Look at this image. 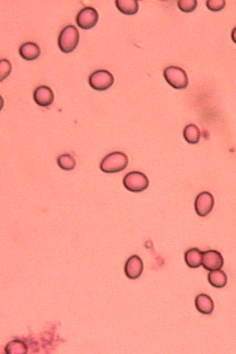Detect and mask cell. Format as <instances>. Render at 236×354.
<instances>
[{
  "label": "cell",
  "instance_id": "2",
  "mask_svg": "<svg viewBox=\"0 0 236 354\" xmlns=\"http://www.w3.org/2000/svg\"><path fill=\"white\" fill-rule=\"evenodd\" d=\"M79 42V32L74 25L64 27L59 36L60 50L65 53H71L77 48Z\"/></svg>",
  "mask_w": 236,
  "mask_h": 354
},
{
  "label": "cell",
  "instance_id": "9",
  "mask_svg": "<svg viewBox=\"0 0 236 354\" xmlns=\"http://www.w3.org/2000/svg\"><path fill=\"white\" fill-rule=\"evenodd\" d=\"M33 98L38 106L47 107L51 106L54 101V94L48 86H40L34 91Z\"/></svg>",
  "mask_w": 236,
  "mask_h": 354
},
{
  "label": "cell",
  "instance_id": "21",
  "mask_svg": "<svg viewBox=\"0 0 236 354\" xmlns=\"http://www.w3.org/2000/svg\"><path fill=\"white\" fill-rule=\"evenodd\" d=\"M231 36H232V41L236 44V27L232 30V35H231Z\"/></svg>",
  "mask_w": 236,
  "mask_h": 354
},
{
  "label": "cell",
  "instance_id": "18",
  "mask_svg": "<svg viewBox=\"0 0 236 354\" xmlns=\"http://www.w3.org/2000/svg\"><path fill=\"white\" fill-rule=\"evenodd\" d=\"M178 7L185 13L193 12L196 9V0H179L178 2Z\"/></svg>",
  "mask_w": 236,
  "mask_h": 354
},
{
  "label": "cell",
  "instance_id": "16",
  "mask_svg": "<svg viewBox=\"0 0 236 354\" xmlns=\"http://www.w3.org/2000/svg\"><path fill=\"white\" fill-rule=\"evenodd\" d=\"M183 135L186 141L190 144L198 143L201 137L200 129L194 124H189L185 128Z\"/></svg>",
  "mask_w": 236,
  "mask_h": 354
},
{
  "label": "cell",
  "instance_id": "14",
  "mask_svg": "<svg viewBox=\"0 0 236 354\" xmlns=\"http://www.w3.org/2000/svg\"><path fill=\"white\" fill-rule=\"evenodd\" d=\"M115 4L117 9L127 15H134L139 10L138 2L136 0H117Z\"/></svg>",
  "mask_w": 236,
  "mask_h": 354
},
{
  "label": "cell",
  "instance_id": "15",
  "mask_svg": "<svg viewBox=\"0 0 236 354\" xmlns=\"http://www.w3.org/2000/svg\"><path fill=\"white\" fill-rule=\"evenodd\" d=\"M208 281L213 287L223 288L227 283V274L221 269L211 271L208 274Z\"/></svg>",
  "mask_w": 236,
  "mask_h": 354
},
{
  "label": "cell",
  "instance_id": "7",
  "mask_svg": "<svg viewBox=\"0 0 236 354\" xmlns=\"http://www.w3.org/2000/svg\"><path fill=\"white\" fill-rule=\"evenodd\" d=\"M214 207V198L209 192H203L197 195L195 201V210L202 217L208 216Z\"/></svg>",
  "mask_w": 236,
  "mask_h": 354
},
{
  "label": "cell",
  "instance_id": "1",
  "mask_svg": "<svg viewBox=\"0 0 236 354\" xmlns=\"http://www.w3.org/2000/svg\"><path fill=\"white\" fill-rule=\"evenodd\" d=\"M129 160L123 152H112L105 156L102 161L100 169L105 173H117L122 171L128 166Z\"/></svg>",
  "mask_w": 236,
  "mask_h": 354
},
{
  "label": "cell",
  "instance_id": "19",
  "mask_svg": "<svg viewBox=\"0 0 236 354\" xmlns=\"http://www.w3.org/2000/svg\"><path fill=\"white\" fill-rule=\"evenodd\" d=\"M207 7L214 12L221 11L225 7L226 2L224 0H208L206 3Z\"/></svg>",
  "mask_w": 236,
  "mask_h": 354
},
{
  "label": "cell",
  "instance_id": "4",
  "mask_svg": "<svg viewBox=\"0 0 236 354\" xmlns=\"http://www.w3.org/2000/svg\"><path fill=\"white\" fill-rule=\"evenodd\" d=\"M114 76L109 71L99 69L95 71L89 77V84L94 90L104 91L114 84Z\"/></svg>",
  "mask_w": 236,
  "mask_h": 354
},
{
  "label": "cell",
  "instance_id": "6",
  "mask_svg": "<svg viewBox=\"0 0 236 354\" xmlns=\"http://www.w3.org/2000/svg\"><path fill=\"white\" fill-rule=\"evenodd\" d=\"M99 16L96 10L92 7H86L79 11L76 22L81 28L89 30L96 25Z\"/></svg>",
  "mask_w": 236,
  "mask_h": 354
},
{
  "label": "cell",
  "instance_id": "3",
  "mask_svg": "<svg viewBox=\"0 0 236 354\" xmlns=\"http://www.w3.org/2000/svg\"><path fill=\"white\" fill-rule=\"evenodd\" d=\"M164 77L169 85L177 90H183L188 86V77L182 68L176 66L166 67L164 70Z\"/></svg>",
  "mask_w": 236,
  "mask_h": 354
},
{
  "label": "cell",
  "instance_id": "17",
  "mask_svg": "<svg viewBox=\"0 0 236 354\" xmlns=\"http://www.w3.org/2000/svg\"><path fill=\"white\" fill-rule=\"evenodd\" d=\"M58 164L61 169L70 171L75 169L76 163L73 156L69 153H64L58 158Z\"/></svg>",
  "mask_w": 236,
  "mask_h": 354
},
{
  "label": "cell",
  "instance_id": "5",
  "mask_svg": "<svg viewBox=\"0 0 236 354\" xmlns=\"http://www.w3.org/2000/svg\"><path fill=\"white\" fill-rule=\"evenodd\" d=\"M149 185L148 177L143 173L132 171L125 176L124 185L129 191L139 193L143 191Z\"/></svg>",
  "mask_w": 236,
  "mask_h": 354
},
{
  "label": "cell",
  "instance_id": "8",
  "mask_svg": "<svg viewBox=\"0 0 236 354\" xmlns=\"http://www.w3.org/2000/svg\"><path fill=\"white\" fill-rule=\"evenodd\" d=\"M224 258L219 252L208 250L203 254V266L208 271H216L222 268Z\"/></svg>",
  "mask_w": 236,
  "mask_h": 354
},
{
  "label": "cell",
  "instance_id": "11",
  "mask_svg": "<svg viewBox=\"0 0 236 354\" xmlns=\"http://www.w3.org/2000/svg\"><path fill=\"white\" fill-rule=\"evenodd\" d=\"M41 50L37 44L25 43L19 48V54L27 61H33L40 57Z\"/></svg>",
  "mask_w": 236,
  "mask_h": 354
},
{
  "label": "cell",
  "instance_id": "20",
  "mask_svg": "<svg viewBox=\"0 0 236 354\" xmlns=\"http://www.w3.org/2000/svg\"><path fill=\"white\" fill-rule=\"evenodd\" d=\"M11 70V64L8 60L2 59L0 62V72H1V81L9 76Z\"/></svg>",
  "mask_w": 236,
  "mask_h": 354
},
{
  "label": "cell",
  "instance_id": "12",
  "mask_svg": "<svg viewBox=\"0 0 236 354\" xmlns=\"http://www.w3.org/2000/svg\"><path fill=\"white\" fill-rule=\"evenodd\" d=\"M195 308L203 314H211L214 309V303L211 297L205 294H201L195 297Z\"/></svg>",
  "mask_w": 236,
  "mask_h": 354
},
{
  "label": "cell",
  "instance_id": "10",
  "mask_svg": "<svg viewBox=\"0 0 236 354\" xmlns=\"http://www.w3.org/2000/svg\"><path fill=\"white\" fill-rule=\"evenodd\" d=\"M143 271V263L140 257L133 255L129 258L125 266L126 274L129 279H138Z\"/></svg>",
  "mask_w": 236,
  "mask_h": 354
},
{
  "label": "cell",
  "instance_id": "13",
  "mask_svg": "<svg viewBox=\"0 0 236 354\" xmlns=\"http://www.w3.org/2000/svg\"><path fill=\"white\" fill-rule=\"evenodd\" d=\"M203 254L199 249H190L185 254V263L193 269L200 267L203 264Z\"/></svg>",
  "mask_w": 236,
  "mask_h": 354
}]
</instances>
